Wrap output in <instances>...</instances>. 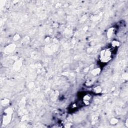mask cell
I'll use <instances>...</instances> for the list:
<instances>
[{"instance_id": "1", "label": "cell", "mask_w": 128, "mask_h": 128, "mask_svg": "<svg viewBox=\"0 0 128 128\" xmlns=\"http://www.w3.org/2000/svg\"><path fill=\"white\" fill-rule=\"evenodd\" d=\"M111 52L108 49L104 50L100 54V60L103 62H107L111 58Z\"/></svg>"}]
</instances>
